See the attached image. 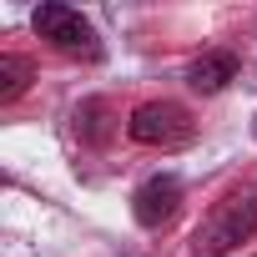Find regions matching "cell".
<instances>
[{"label": "cell", "mask_w": 257, "mask_h": 257, "mask_svg": "<svg viewBox=\"0 0 257 257\" xmlns=\"http://www.w3.org/2000/svg\"><path fill=\"white\" fill-rule=\"evenodd\" d=\"M252 232H257V187H237V192H227V197L207 212V222L197 227L192 257H227V252H237Z\"/></svg>", "instance_id": "cell-1"}, {"label": "cell", "mask_w": 257, "mask_h": 257, "mask_svg": "<svg viewBox=\"0 0 257 257\" xmlns=\"http://www.w3.org/2000/svg\"><path fill=\"white\" fill-rule=\"evenodd\" d=\"M31 26L41 31V41H51L61 56H81V61H96L101 56V41L91 31V21L71 6H36Z\"/></svg>", "instance_id": "cell-2"}, {"label": "cell", "mask_w": 257, "mask_h": 257, "mask_svg": "<svg viewBox=\"0 0 257 257\" xmlns=\"http://www.w3.org/2000/svg\"><path fill=\"white\" fill-rule=\"evenodd\" d=\"M126 132H132V142H142V147H182V142H192L197 126H192L187 106H177V101H147V106L132 111Z\"/></svg>", "instance_id": "cell-3"}, {"label": "cell", "mask_w": 257, "mask_h": 257, "mask_svg": "<svg viewBox=\"0 0 257 257\" xmlns=\"http://www.w3.org/2000/svg\"><path fill=\"white\" fill-rule=\"evenodd\" d=\"M177 207H182V182L177 177H147L137 192H132V217L142 222V227H167L172 217H177Z\"/></svg>", "instance_id": "cell-4"}, {"label": "cell", "mask_w": 257, "mask_h": 257, "mask_svg": "<svg viewBox=\"0 0 257 257\" xmlns=\"http://www.w3.org/2000/svg\"><path fill=\"white\" fill-rule=\"evenodd\" d=\"M232 76H237V61H232L227 51H207V56H202V61H192V71H187L192 91H202V96H217Z\"/></svg>", "instance_id": "cell-5"}, {"label": "cell", "mask_w": 257, "mask_h": 257, "mask_svg": "<svg viewBox=\"0 0 257 257\" xmlns=\"http://www.w3.org/2000/svg\"><path fill=\"white\" fill-rule=\"evenodd\" d=\"M31 86V61L26 56H0V101H16Z\"/></svg>", "instance_id": "cell-6"}, {"label": "cell", "mask_w": 257, "mask_h": 257, "mask_svg": "<svg viewBox=\"0 0 257 257\" xmlns=\"http://www.w3.org/2000/svg\"><path fill=\"white\" fill-rule=\"evenodd\" d=\"M106 106L101 101H86L81 111H76V126H81V132H86V142H106Z\"/></svg>", "instance_id": "cell-7"}]
</instances>
